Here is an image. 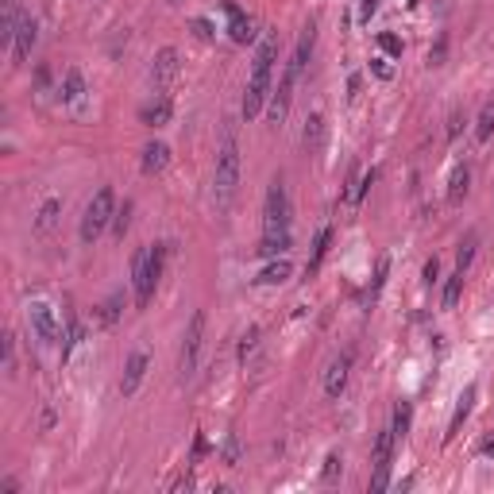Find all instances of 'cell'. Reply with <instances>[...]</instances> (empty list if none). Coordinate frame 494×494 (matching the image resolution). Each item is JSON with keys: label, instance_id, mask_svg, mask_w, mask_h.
Returning a JSON list of instances; mask_svg holds the SVG:
<instances>
[{"label": "cell", "instance_id": "obj_22", "mask_svg": "<svg viewBox=\"0 0 494 494\" xmlns=\"http://www.w3.org/2000/svg\"><path fill=\"white\" fill-rule=\"evenodd\" d=\"M167 120H170V97H167V93H159V101L143 109V124H147V128H162Z\"/></svg>", "mask_w": 494, "mask_h": 494}, {"label": "cell", "instance_id": "obj_5", "mask_svg": "<svg viewBox=\"0 0 494 494\" xmlns=\"http://www.w3.org/2000/svg\"><path fill=\"white\" fill-rule=\"evenodd\" d=\"M263 236H290V193L286 182L275 178L263 201Z\"/></svg>", "mask_w": 494, "mask_h": 494}, {"label": "cell", "instance_id": "obj_17", "mask_svg": "<svg viewBox=\"0 0 494 494\" xmlns=\"http://www.w3.org/2000/svg\"><path fill=\"white\" fill-rule=\"evenodd\" d=\"M59 217H62V201H59V197H47V201L39 205V213H35V232H39V236L54 232Z\"/></svg>", "mask_w": 494, "mask_h": 494}, {"label": "cell", "instance_id": "obj_2", "mask_svg": "<svg viewBox=\"0 0 494 494\" xmlns=\"http://www.w3.org/2000/svg\"><path fill=\"white\" fill-rule=\"evenodd\" d=\"M170 243H155V247H139L132 259V282H135V305L147 309L155 298V286L162 278V267H167Z\"/></svg>", "mask_w": 494, "mask_h": 494}, {"label": "cell", "instance_id": "obj_47", "mask_svg": "<svg viewBox=\"0 0 494 494\" xmlns=\"http://www.w3.org/2000/svg\"><path fill=\"white\" fill-rule=\"evenodd\" d=\"M170 4H182V0H170Z\"/></svg>", "mask_w": 494, "mask_h": 494}, {"label": "cell", "instance_id": "obj_32", "mask_svg": "<svg viewBox=\"0 0 494 494\" xmlns=\"http://www.w3.org/2000/svg\"><path fill=\"white\" fill-rule=\"evenodd\" d=\"M255 348H259V328H247V332H243V340H240V360L247 363V355H252Z\"/></svg>", "mask_w": 494, "mask_h": 494}, {"label": "cell", "instance_id": "obj_46", "mask_svg": "<svg viewBox=\"0 0 494 494\" xmlns=\"http://www.w3.org/2000/svg\"><path fill=\"white\" fill-rule=\"evenodd\" d=\"M483 452H486V456H494V440H491V444H486V448H483Z\"/></svg>", "mask_w": 494, "mask_h": 494}, {"label": "cell", "instance_id": "obj_20", "mask_svg": "<svg viewBox=\"0 0 494 494\" xmlns=\"http://www.w3.org/2000/svg\"><path fill=\"white\" fill-rule=\"evenodd\" d=\"M59 97L66 105H77L85 97V77H82V70H66L62 74V85H59Z\"/></svg>", "mask_w": 494, "mask_h": 494}, {"label": "cell", "instance_id": "obj_1", "mask_svg": "<svg viewBox=\"0 0 494 494\" xmlns=\"http://www.w3.org/2000/svg\"><path fill=\"white\" fill-rule=\"evenodd\" d=\"M275 59H278V35L267 31L255 51L252 62V77H247V93H243V120H255L270 101V74H275Z\"/></svg>", "mask_w": 494, "mask_h": 494}, {"label": "cell", "instance_id": "obj_28", "mask_svg": "<svg viewBox=\"0 0 494 494\" xmlns=\"http://www.w3.org/2000/svg\"><path fill=\"white\" fill-rule=\"evenodd\" d=\"M286 247H290V236H263L259 255H263V259H270V255H286Z\"/></svg>", "mask_w": 494, "mask_h": 494}, {"label": "cell", "instance_id": "obj_4", "mask_svg": "<svg viewBox=\"0 0 494 494\" xmlns=\"http://www.w3.org/2000/svg\"><path fill=\"white\" fill-rule=\"evenodd\" d=\"M112 217H116V193H112V185H101V190L93 193V201L85 205L82 243H93V240H97V236H101L105 228L112 224Z\"/></svg>", "mask_w": 494, "mask_h": 494}, {"label": "cell", "instance_id": "obj_40", "mask_svg": "<svg viewBox=\"0 0 494 494\" xmlns=\"http://www.w3.org/2000/svg\"><path fill=\"white\" fill-rule=\"evenodd\" d=\"M371 70H375V74L383 77V82H390V74H394L390 62H386V59H371Z\"/></svg>", "mask_w": 494, "mask_h": 494}, {"label": "cell", "instance_id": "obj_44", "mask_svg": "<svg viewBox=\"0 0 494 494\" xmlns=\"http://www.w3.org/2000/svg\"><path fill=\"white\" fill-rule=\"evenodd\" d=\"M35 82H39V85H47V82H51V70H47V66H39V74H35Z\"/></svg>", "mask_w": 494, "mask_h": 494}, {"label": "cell", "instance_id": "obj_31", "mask_svg": "<svg viewBox=\"0 0 494 494\" xmlns=\"http://www.w3.org/2000/svg\"><path fill=\"white\" fill-rule=\"evenodd\" d=\"M128 224H132V201H124V209H116V217H112V236H116V240H124Z\"/></svg>", "mask_w": 494, "mask_h": 494}, {"label": "cell", "instance_id": "obj_45", "mask_svg": "<svg viewBox=\"0 0 494 494\" xmlns=\"http://www.w3.org/2000/svg\"><path fill=\"white\" fill-rule=\"evenodd\" d=\"M375 8H378V0H363V20H367L371 12H375Z\"/></svg>", "mask_w": 494, "mask_h": 494}, {"label": "cell", "instance_id": "obj_6", "mask_svg": "<svg viewBox=\"0 0 494 494\" xmlns=\"http://www.w3.org/2000/svg\"><path fill=\"white\" fill-rule=\"evenodd\" d=\"M201 344H205V309H193L190 325H185V336H182V352H178V375L182 378H190L197 371Z\"/></svg>", "mask_w": 494, "mask_h": 494}, {"label": "cell", "instance_id": "obj_25", "mask_svg": "<svg viewBox=\"0 0 494 494\" xmlns=\"http://www.w3.org/2000/svg\"><path fill=\"white\" fill-rule=\"evenodd\" d=\"M475 247H479V236L468 232V236H463V243H460V252H456V270H463V275H468L471 259H475Z\"/></svg>", "mask_w": 494, "mask_h": 494}, {"label": "cell", "instance_id": "obj_13", "mask_svg": "<svg viewBox=\"0 0 494 494\" xmlns=\"http://www.w3.org/2000/svg\"><path fill=\"white\" fill-rule=\"evenodd\" d=\"M35 39H39V24H35L31 16H24V20H20V27H16V43H12V54H16V66H20V62H27V59H31V47H35Z\"/></svg>", "mask_w": 494, "mask_h": 494}, {"label": "cell", "instance_id": "obj_8", "mask_svg": "<svg viewBox=\"0 0 494 494\" xmlns=\"http://www.w3.org/2000/svg\"><path fill=\"white\" fill-rule=\"evenodd\" d=\"M293 85H298V74H293V70H286L282 82H278V89H270V101H267L270 124H282V120H286V112H290V101H293Z\"/></svg>", "mask_w": 494, "mask_h": 494}, {"label": "cell", "instance_id": "obj_30", "mask_svg": "<svg viewBox=\"0 0 494 494\" xmlns=\"http://www.w3.org/2000/svg\"><path fill=\"white\" fill-rule=\"evenodd\" d=\"M286 278H290V263L278 259V263H270V267L259 275V282H286Z\"/></svg>", "mask_w": 494, "mask_h": 494}, {"label": "cell", "instance_id": "obj_15", "mask_svg": "<svg viewBox=\"0 0 494 494\" xmlns=\"http://www.w3.org/2000/svg\"><path fill=\"white\" fill-rule=\"evenodd\" d=\"M313 43H317V31H313V24L305 27L302 35H298V47H293V59H290V66L286 70H293V74L302 77V70L309 66V54H313Z\"/></svg>", "mask_w": 494, "mask_h": 494}, {"label": "cell", "instance_id": "obj_36", "mask_svg": "<svg viewBox=\"0 0 494 494\" xmlns=\"http://www.w3.org/2000/svg\"><path fill=\"white\" fill-rule=\"evenodd\" d=\"M386 270H390V259H378L375 282H371V298H378V290H383V282H386Z\"/></svg>", "mask_w": 494, "mask_h": 494}, {"label": "cell", "instance_id": "obj_9", "mask_svg": "<svg viewBox=\"0 0 494 494\" xmlns=\"http://www.w3.org/2000/svg\"><path fill=\"white\" fill-rule=\"evenodd\" d=\"M178 77V51L174 47H162L159 54H155V62H151V85L159 93H167V85Z\"/></svg>", "mask_w": 494, "mask_h": 494}, {"label": "cell", "instance_id": "obj_23", "mask_svg": "<svg viewBox=\"0 0 494 494\" xmlns=\"http://www.w3.org/2000/svg\"><path fill=\"white\" fill-rule=\"evenodd\" d=\"M328 243H332V228L325 224L317 232V240H313V259H309V267H305L309 275H317V270H321V263H325V255H328Z\"/></svg>", "mask_w": 494, "mask_h": 494}, {"label": "cell", "instance_id": "obj_43", "mask_svg": "<svg viewBox=\"0 0 494 494\" xmlns=\"http://www.w3.org/2000/svg\"><path fill=\"white\" fill-rule=\"evenodd\" d=\"M336 471H340V456H328V460H325V479H336Z\"/></svg>", "mask_w": 494, "mask_h": 494}, {"label": "cell", "instance_id": "obj_37", "mask_svg": "<svg viewBox=\"0 0 494 494\" xmlns=\"http://www.w3.org/2000/svg\"><path fill=\"white\" fill-rule=\"evenodd\" d=\"M378 47H383V51H386V54H402V43L394 39V35H390V31H383V35H378Z\"/></svg>", "mask_w": 494, "mask_h": 494}, {"label": "cell", "instance_id": "obj_14", "mask_svg": "<svg viewBox=\"0 0 494 494\" xmlns=\"http://www.w3.org/2000/svg\"><path fill=\"white\" fill-rule=\"evenodd\" d=\"M220 8H224V16H228V31H232V39H236V43H252V39H255L252 20L243 16V12L236 8L232 0H220Z\"/></svg>", "mask_w": 494, "mask_h": 494}, {"label": "cell", "instance_id": "obj_29", "mask_svg": "<svg viewBox=\"0 0 494 494\" xmlns=\"http://www.w3.org/2000/svg\"><path fill=\"white\" fill-rule=\"evenodd\" d=\"M77 344H82V321L70 317L66 321V340H62V360H70V352H74Z\"/></svg>", "mask_w": 494, "mask_h": 494}, {"label": "cell", "instance_id": "obj_24", "mask_svg": "<svg viewBox=\"0 0 494 494\" xmlns=\"http://www.w3.org/2000/svg\"><path fill=\"white\" fill-rule=\"evenodd\" d=\"M321 135H325V116H321V112H313V116L305 120L302 143H305V147H309V151H317V147H321Z\"/></svg>", "mask_w": 494, "mask_h": 494}, {"label": "cell", "instance_id": "obj_7", "mask_svg": "<svg viewBox=\"0 0 494 494\" xmlns=\"http://www.w3.org/2000/svg\"><path fill=\"white\" fill-rule=\"evenodd\" d=\"M394 429H383V433L375 436V448H371V491H386L390 486V463H394Z\"/></svg>", "mask_w": 494, "mask_h": 494}, {"label": "cell", "instance_id": "obj_33", "mask_svg": "<svg viewBox=\"0 0 494 494\" xmlns=\"http://www.w3.org/2000/svg\"><path fill=\"white\" fill-rule=\"evenodd\" d=\"M120 305H124V298H109V302L101 305V325H116V317H120Z\"/></svg>", "mask_w": 494, "mask_h": 494}, {"label": "cell", "instance_id": "obj_34", "mask_svg": "<svg viewBox=\"0 0 494 494\" xmlns=\"http://www.w3.org/2000/svg\"><path fill=\"white\" fill-rule=\"evenodd\" d=\"M4 371H8V378L16 375V336H4Z\"/></svg>", "mask_w": 494, "mask_h": 494}, {"label": "cell", "instance_id": "obj_41", "mask_svg": "<svg viewBox=\"0 0 494 494\" xmlns=\"http://www.w3.org/2000/svg\"><path fill=\"white\" fill-rule=\"evenodd\" d=\"M460 128H463V112H452V116H448V139H456Z\"/></svg>", "mask_w": 494, "mask_h": 494}, {"label": "cell", "instance_id": "obj_12", "mask_svg": "<svg viewBox=\"0 0 494 494\" xmlns=\"http://www.w3.org/2000/svg\"><path fill=\"white\" fill-rule=\"evenodd\" d=\"M147 352H132V360L124 363V378H120V394L124 398H132L135 390H139V383H143V375H147Z\"/></svg>", "mask_w": 494, "mask_h": 494}, {"label": "cell", "instance_id": "obj_21", "mask_svg": "<svg viewBox=\"0 0 494 494\" xmlns=\"http://www.w3.org/2000/svg\"><path fill=\"white\" fill-rule=\"evenodd\" d=\"M468 185H471V170H468V162H460L452 170V182H448V205H460L468 197Z\"/></svg>", "mask_w": 494, "mask_h": 494}, {"label": "cell", "instance_id": "obj_18", "mask_svg": "<svg viewBox=\"0 0 494 494\" xmlns=\"http://www.w3.org/2000/svg\"><path fill=\"white\" fill-rule=\"evenodd\" d=\"M471 402H475V386H468V390L460 394V402H456V413H452V421H448V433H444V440H456V433L463 429V421L471 417Z\"/></svg>", "mask_w": 494, "mask_h": 494}, {"label": "cell", "instance_id": "obj_26", "mask_svg": "<svg viewBox=\"0 0 494 494\" xmlns=\"http://www.w3.org/2000/svg\"><path fill=\"white\" fill-rule=\"evenodd\" d=\"M491 135H494V101H486L483 112H479V124H475V139L486 143Z\"/></svg>", "mask_w": 494, "mask_h": 494}, {"label": "cell", "instance_id": "obj_27", "mask_svg": "<svg viewBox=\"0 0 494 494\" xmlns=\"http://www.w3.org/2000/svg\"><path fill=\"white\" fill-rule=\"evenodd\" d=\"M463 270H456L448 282H444V309H456V302H460V293H463Z\"/></svg>", "mask_w": 494, "mask_h": 494}, {"label": "cell", "instance_id": "obj_42", "mask_svg": "<svg viewBox=\"0 0 494 494\" xmlns=\"http://www.w3.org/2000/svg\"><path fill=\"white\" fill-rule=\"evenodd\" d=\"M436 278H440V263H436V259H429V263H425V282L433 286Z\"/></svg>", "mask_w": 494, "mask_h": 494}, {"label": "cell", "instance_id": "obj_38", "mask_svg": "<svg viewBox=\"0 0 494 494\" xmlns=\"http://www.w3.org/2000/svg\"><path fill=\"white\" fill-rule=\"evenodd\" d=\"M193 35H197V39H213L217 31H213V24L205 16H197V20H193Z\"/></svg>", "mask_w": 494, "mask_h": 494}, {"label": "cell", "instance_id": "obj_10", "mask_svg": "<svg viewBox=\"0 0 494 494\" xmlns=\"http://www.w3.org/2000/svg\"><path fill=\"white\" fill-rule=\"evenodd\" d=\"M31 328H35V336H39L43 344H59V336H62L59 321H54V309L51 305H43V302L31 305Z\"/></svg>", "mask_w": 494, "mask_h": 494}, {"label": "cell", "instance_id": "obj_11", "mask_svg": "<svg viewBox=\"0 0 494 494\" xmlns=\"http://www.w3.org/2000/svg\"><path fill=\"white\" fill-rule=\"evenodd\" d=\"M352 360H355L352 352H344V355H336V360L328 363V371H325V394H328V398H340V394H344V386H348V371H352Z\"/></svg>", "mask_w": 494, "mask_h": 494}, {"label": "cell", "instance_id": "obj_16", "mask_svg": "<svg viewBox=\"0 0 494 494\" xmlns=\"http://www.w3.org/2000/svg\"><path fill=\"white\" fill-rule=\"evenodd\" d=\"M20 20H24L20 4H16V0H4V16H0V47H12V43H16Z\"/></svg>", "mask_w": 494, "mask_h": 494}, {"label": "cell", "instance_id": "obj_3", "mask_svg": "<svg viewBox=\"0 0 494 494\" xmlns=\"http://www.w3.org/2000/svg\"><path fill=\"white\" fill-rule=\"evenodd\" d=\"M213 185H217V197L228 201L240 185V139L236 132L228 128L224 139H220V151H217V174H213Z\"/></svg>", "mask_w": 494, "mask_h": 494}, {"label": "cell", "instance_id": "obj_39", "mask_svg": "<svg viewBox=\"0 0 494 494\" xmlns=\"http://www.w3.org/2000/svg\"><path fill=\"white\" fill-rule=\"evenodd\" d=\"M240 460V440L236 436H228V444H224V463H236Z\"/></svg>", "mask_w": 494, "mask_h": 494}, {"label": "cell", "instance_id": "obj_35", "mask_svg": "<svg viewBox=\"0 0 494 494\" xmlns=\"http://www.w3.org/2000/svg\"><path fill=\"white\" fill-rule=\"evenodd\" d=\"M410 417H413V413H410V406H398V410H394V436H406V429H410Z\"/></svg>", "mask_w": 494, "mask_h": 494}, {"label": "cell", "instance_id": "obj_19", "mask_svg": "<svg viewBox=\"0 0 494 494\" xmlns=\"http://www.w3.org/2000/svg\"><path fill=\"white\" fill-rule=\"evenodd\" d=\"M167 162H170V147H167V143L155 139V143H147V147H143V162H139L143 174H159Z\"/></svg>", "mask_w": 494, "mask_h": 494}]
</instances>
